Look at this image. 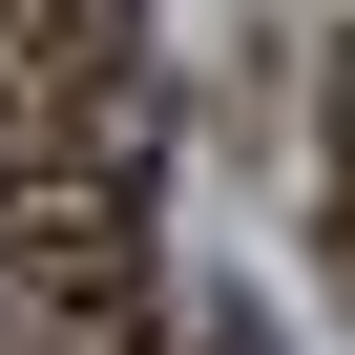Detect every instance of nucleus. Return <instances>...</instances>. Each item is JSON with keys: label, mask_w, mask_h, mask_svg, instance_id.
<instances>
[{"label": "nucleus", "mask_w": 355, "mask_h": 355, "mask_svg": "<svg viewBox=\"0 0 355 355\" xmlns=\"http://www.w3.org/2000/svg\"><path fill=\"white\" fill-rule=\"evenodd\" d=\"M0 355H42V334H21V313H0Z\"/></svg>", "instance_id": "nucleus-4"}, {"label": "nucleus", "mask_w": 355, "mask_h": 355, "mask_svg": "<svg viewBox=\"0 0 355 355\" xmlns=\"http://www.w3.org/2000/svg\"><path fill=\"white\" fill-rule=\"evenodd\" d=\"M146 125L105 84H42L0 125V313L42 355H146Z\"/></svg>", "instance_id": "nucleus-1"}, {"label": "nucleus", "mask_w": 355, "mask_h": 355, "mask_svg": "<svg viewBox=\"0 0 355 355\" xmlns=\"http://www.w3.org/2000/svg\"><path fill=\"white\" fill-rule=\"evenodd\" d=\"M146 355H293V334H272V313H251V293H209V313H167V334H146Z\"/></svg>", "instance_id": "nucleus-3"}, {"label": "nucleus", "mask_w": 355, "mask_h": 355, "mask_svg": "<svg viewBox=\"0 0 355 355\" xmlns=\"http://www.w3.org/2000/svg\"><path fill=\"white\" fill-rule=\"evenodd\" d=\"M0 63L21 84H125L146 63V0H0Z\"/></svg>", "instance_id": "nucleus-2"}]
</instances>
